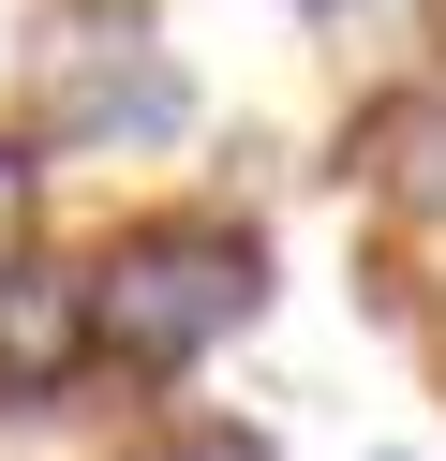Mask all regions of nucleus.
<instances>
[{"mask_svg":"<svg viewBox=\"0 0 446 461\" xmlns=\"http://www.w3.org/2000/svg\"><path fill=\"white\" fill-rule=\"evenodd\" d=\"M75 283H89V372H194L208 342L253 328V298H268L253 239H238V223H208V209H178V223H119Z\"/></svg>","mask_w":446,"mask_h":461,"instance_id":"obj_1","label":"nucleus"},{"mask_svg":"<svg viewBox=\"0 0 446 461\" xmlns=\"http://www.w3.org/2000/svg\"><path fill=\"white\" fill-rule=\"evenodd\" d=\"M75 372H89V283L75 268H45V253H15L0 268V402H75Z\"/></svg>","mask_w":446,"mask_h":461,"instance_id":"obj_2","label":"nucleus"},{"mask_svg":"<svg viewBox=\"0 0 446 461\" xmlns=\"http://www.w3.org/2000/svg\"><path fill=\"white\" fill-rule=\"evenodd\" d=\"M194 120V90H178L149 45H105V60L59 90V149H149V134H178Z\"/></svg>","mask_w":446,"mask_h":461,"instance_id":"obj_3","label":"nucleus"},{"mask_svg":"<svg viewBox=\"0 0 446 461\" xmlns=\"http://www.w3.org/2000/svg\"><path fill=\"white\" fill-rule=\"evenodd\" d=\"M357 164H372L402 209H432L446 223V90H416V104H387L372 134H357Z\"/></svg>","mask_w":446,"mask_h":461,"instance_id":"obj_4","label":"nucleus"},{"mask_svg":"<svg viewBox=\"0 0 446 461\" xmlns=\"http://www.w3.org/2000/svg\"><path fill=\"white\" fill-rule=\"evenodd\" d=\"M149 461H268V431H238V417H223V431H178V447H149Z\"/></svg>","mask_w":446,"mask_h":461,"instance_id":"obj_5","label":"nucleus"},{"mask_svg":"<svg viewBox=\"0 0 446 461\" xmlns=\"http://www.w3.org/2000/svg\"><path fill=\"white\" fill-rule=\"evenodd\" d=\"M15 223H30V149H0V253H15Z\"/></svg>","mask_w":446,"mask_h":461,"instance_id":"obj_6","label":"nucleus"},{"mask_svg":"<svg viewBox=\"0 0 446 461\" xmlns=\"http://www.w3.org/2000/svg\"><path fill=\"white\" fill-rule=\"evenodd\" d=\"M387 461H402V447H387Z\"/></svg>","mask_w":446,"mask_h":461,"instance_id":"obj_7","label":"nucleus"}]
</instances>
